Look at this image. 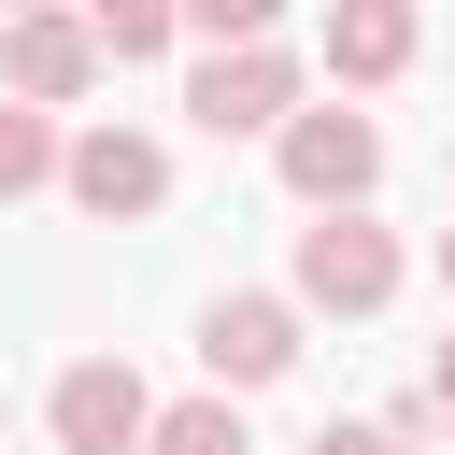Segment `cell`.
Listing matches in <instances>:
<instances>
[{
  "instance_id": "cell-1",
  "label": "cell",
  "mask_w": 455,
  "mask_h": 455,
  "mask_svg": "<svg viewBox=\"0 0 455 455\" xmlns=\"http://www.w3.org/2000/svg\"><path fill=\"white\" fill-rule=\"evenodd\" d=\"M43 427H57V455H142L156 441V398H142L128 355H71L57 398H43Z\"/></svg>"
},
{
  "instance_id": "cell-2",
  "label": "cell",
  "mask_w": 455,
  "mask_h": 455,
  "mask_svg": "<svg viewBox=\"0 0 455 455\" xmlns=\"http://www.w3.org/2000/svg\"><path fill=\"white\" fill-rule=\"evenodd\" d=\"M185 114H199L213 142H256V128L284 142V128H299V57H284V43H242V57H199Z\"/></svg>"
},
{
  "instance_id": "cell-3",
  "label": "cell",
  "mask_w": 455,
  "mask_h": 455,
  "mask_svg": "<svg viewBox=\"0 0 455 455\" xmlns=\"http://www.w3.org/2000/svg\"><path fill=\"white\" fill-rule=\"evenodd\" d=\"M270 171H284L313 213H370V185H384V128H370V114H299V128L270 142Z\"/></svg>"
},
{
  "instance_id": "cell-4",
  "label": "cell",
  "mask_w": 455,
  "mask_h": 455,
  "mask_svg": "<svg viewBox=\"0 0 455 455\" xmlns=\"http://www.w3.org/2000/svg\"><path fill=\"white\" fill-rule=\"evenodd\" d=\"M299 299H313V313H384V299H398V228L313 213V228H299Z\"/></svg>"
},
{
  "instance_id": "cell-5",
  "label": "cell",
  "mask_w": 455,
  "mask_h": 455,
  "mask_svg": "<svg viewBox=\"0 0 455 455\" xmlns=\"http://www.w3.org/2000/svg\"><path fill=\"white\" fill-rule=\"evenodd\" d=\"M0 85H14L28 114L85 100V85H100V14H14V28H0Z\"/></svg>"
},
{
  "instance_id": "cell-6",
  "label": "cell",
  "mask_w": 455,
  "mask_h": 455,
  "mask_svg": "<svg viewBox=\"0 0 455 455\" xmlns=\"http://www.w3.org/2000/svg\"><path fill=\"white\" fill-rule=\"evenodd\" d=\"M199 370H213V398L284 384V370H299V299H213V313H199Z\"/></svg>"
},
{
  "instance_id": "cell-7",
  "label": "cell",
  "mask_w": 455,
  "mask_h": 455,
  "mask_svg": "<svg viewBox=\"0 0 455 455\" xmlns=\"http://www.w3.org/2000/svg\"><path fill=\"white\" fill-rule=\"evenodd\" d=\"M57 185H71V199H85V213H100V228H114V213H156V199H171V156H156V142H142V128H85V142H71V171H57Z\"/></svg>"
},
{
  "instance_id": "cell-8",
  "label": "cell",
  "mask_w": 455,
  "mask_h": 455,
  "mask_svg": "<svg viewBox=\"0 0 455 455\" xmlns=\"http://www.w3.org/2000/svg\"><path fill=\"white\" fill-rule=\"evenodd\" d=\"M327 71H341V85H398V71H412V14H398V0H341V14H327Z\"/></svg>"
},
{
  "instance_id": "cell-9",
  "label": "cell",
  "mask_w": 455,
  "mask_h": 455,
  "mask_svg": "<svg viewBox=\"0 0 455 455\" xmlns=\"http://www.w3.org/2000/svg\"><path fill=\"white\" fill-rule=\"evenodd\" d=\"M71 171V142H57V114H28V100H0V199H28V185H57Z\"/></svg>"
},
{
  "instance_id": "cell-10",
  "label": "cell",
  "mask_w": 455,
  "mask_h": 455,
  "mask_svg": "<svg viewBox=\"0 0 455 455\" xmlns=\"http://www.w3.org/2000/svg\"><path fill=\"white\" fill-rule=\"evenodd\" d=\"M142 455H256V441H242V398H171Z\"/></svg>"
},
{
  "instance_id": "cell-11",
  "label": "cell",
  "mask_w": 455,
  "mask_h": 455,
  "mask_svg": "<svg viewBox=\"0 0 455 455\" xmlns=\"http://www.w3.org/2000/svg\"><path fill=\"white\" fill-rule=\"evenodd\" d=\"M171 43H185L171 0H100V57H171Z\"/></svg>"
},
{
  "instance_id": "cell-12",
  "label": "cell",
  "mask_w": 455,
  "mask_h": 455,
  "mask_svg": "<svg viewBox=\"0 0 455 455\" xmlns=\"http://www.w3.org/2000/svg\"><path fill=\"white\" fill-rule=\"evenodd\" d=\"M313 455H398V427H341V412H327V427H313Z\"/></svg>"
},
{
  "instance_id": "cell-13",
  "label": "cell",
  "mask_w": 455,
  "mask_h": 455,
  "mask_svg": "<svg viewBox=\"0 0 455 455\" xmlns=\"http://www.w3.org/2000/svg\"><path fill=\"white\" fill-rule=\"evenodd\" d=\"M427 412H455V341H441V370H427Z\"/></svg>"
},
{
  "instance_id": "cell-14",
  "label": "cell",
  "mask_w": 455,
  "mask_h": 455,
  "mask_svg": "<svg viewBox=\"0 0 455 455\" xmlns=\"http://www.w3.org/2000/svg\"><path fill=\"white\" fill-rule=\"evenodd\" d=\"M441 284H455V228H441Z\"/></svg>"
}]
</instances>
